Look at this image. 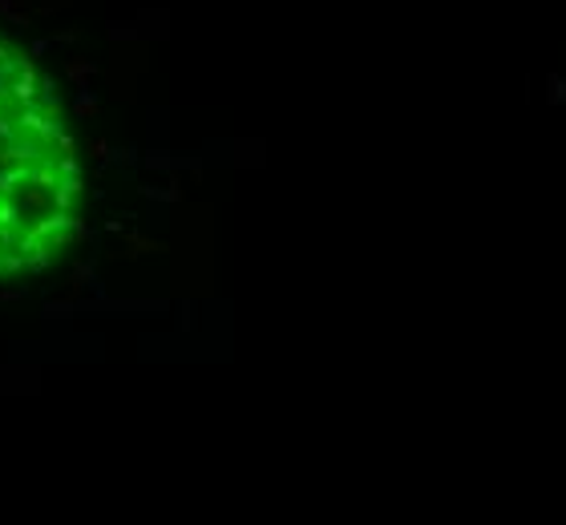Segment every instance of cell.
Here are the masks:
<instances>
[{"label": "cell", "instance_id": "cell-1", "mask_svg": "<svg viewBox=\"0 0 566 525\" xmlns=\"http://www.w3.org/2000/svg\"><path fill=\"white\" fill-rule=\"evenodd\" d=\"M82 175L49 82L0 41V275L53 263L77 231Z\"/></svg>", "mask_w": 566, "mask_h": 525}]
</instances>
